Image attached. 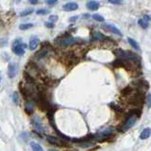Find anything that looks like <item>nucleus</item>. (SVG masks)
I'll return each instance as SVG.
<instances>
[{"label":"nucleus","instance_id":"nucleus-24","mask_svg":"<svg viewBox=\"0 0 151 151\" xmlns=\"http://www.w3.org/2000/svg\"><path fill=\"white\" fill-rule=\"evenodd\" d=\"M110 106H111V107H112V108H113V109H114V110H115L116 112H122V109H121V108H120V107H119V106H117V105H115V104H114V103H111V104H110Z\"/></svg>","mask_w":151,"mask_h":151},{"label":"nucleus","instance_id":"nucleus-18","mask_svg":"<svg viewBox=\"0 0 151 151\" xmlns=\"http://www.w3.org/2000/svg\"><path fill=\"white\" fill-rule=\"evenodd\" d=\"M131 86H126L124 89H122L121 93H122L123 96H127V95H128V94H131Z\"/></svg>","mask_w":151,"mask_h":151},{"label":"nucleus","instance_id":"nucleus-13","mask_svg":"<svg viewBox=\"0 0 151 151\" xmlns=\"http://www.w3.org/2000/svg\"><path fill=\"white\" fill-rule=\"evenodd\" d=\"M150 133H151V131H150L149 128H144V130L142 131L141 133H140V138L141 139H146V138H148L150 136Z\"/></svg>","mask_w":151,"mask_h":151},{"label":"nucleus","instance_id":"nucleus-26","mask_svg":"<svg viewBox=\"0 0 151 151\" xmlns=\"http://www.w3.org/2000/svg\"><path fill=\"white\" fill-rule=\"evenodd\" d=\"M109 3H111V4H117V5H119V4H121L122 2H121V1H115V0H109Z\"/></svg>","mask_w":151,"mask_h":151},{"label":"nucleus","instance_id":"nucleus-29","mask_svg":"<svg viewBox=\"0 0 151 151\" xmlns=\"http://www.w3.org/2000/svg\"><path fill=\"white\" fill-rule=\"evenodd\" d=\"M147 104L148 106H150V95L148 94V96H147Z\"/></svg>","mask_w":151,"mask_h":151},{"label":"nucleus","instance_id":"nucleus-5","mask_svg":"<svg viewBox=\"0 0 151 151\" xmlns=\"http://www.w3.org/2000/svg\"><path fill=\"white\" fill-rule=\"evenodd\" d=\"M18 73V66L15 62H11L8 66V76L10 79H14Z\"/></svg>","mask_w":151,"mask_h":151},{"label":"nucleus","instance_id":"nucleus-8","mask_svg":"<svg viewBox=\"0 0 151 151\" xmlns=\"http://www.w3.org/2000/svg\"><path fill=\"white\" fill-rule=\"evenodd\" d=\"M108 40L107 36H105L104 35L100 33L99 32H93L91 35V41H94V40Z\"/></svg>","mask_w":151,"mask_h":151},{"label":"nucleus","instance_id":"nucleus-9","mask_svg":"<svg viewBox=\"0 0 151 151\" xmlns=\"http://www.w3.org/2000/svg\"><path fill=\"white\" fill-rule=\"evenodd\" d=\"M78 8H79V5L76 3V2H70V3H67L63 6V9L65 11H68V12H70V11H75Z\"/></svg>","mask_w":151,"mask_h":151},{"label":"nucleus","instance_id":"nucleus-1","mask_svg":"<svg viewBox=\"0 0 151 151\" xmlns=\"http://www.w3.org/2000/svg\"><path fill=\"white\" fill-rule=\"evenodd\" d=\"M55 42L58 46L60 47H66L69 45H72V44L76 43H82L83 42V40L82 38H75L72 37V36H68V37H56Z\"/></svg>","mask_w":151,"mask_h":151},{"label":"nucleus","instance_id":"nucleus-12","mask_svg":"<svg viewBox=\"0 0 151 151\" xmlns=\"http://www.w3.org/2000/svg\"><path fill=\"white\" fill-rule=\"evenodd\" d=\"M86 7L91 11H95L99 8V2L97 1H88L86 3Z\"/></svg>","mask_w":151,"mask_h":151},{"label":"nucleus","instance_id":"nucleus-4","mask_svg":"<svg viewBox=\"0 0 151 151\" xmlns=\"http://www.w3.org/2000/svg\"><path fill=\"white\" fill-rule=\"evenodd\" d=\"M138 119V117H136V116L128 117L127 121L125 122V124L123 125V131H127L128 130H130V128L136 123Z\"/></svg>","mask_w":151,"mask_h":151},{"label":"nucleus","instance_id":"nucleus-3","mask_svg":"<svg viewBox=\"0 0 151 151\" xmlns=\"http://www.w3.org/2000/svg\"><path fill=\"white\" fill-rule=\"evenodd\" d=\"M32 125H33V128H35V131H40L41 133H45V128H44L42 123H41V120L38 116H35L32 118Z\"/></svg>","mask_w":151,"mask_h":151},{"label":"nucleus","instance_id":"nucleus-11","mask_svg":"<svg viewBox=\"0 0 151 151\" xmlns=\"http://www.w3.org/2000/svg\"><path fill=\"white\" fill-rule=\"evenodd\" d=\"M38 43H40V40H38V37H36V36H33V37L30 38V50H35L36 47H37Z\"/></svg>","mask_w":151,"mask_h":151},{"label":"nucleus","instance_id":"nucleus-21","mask_svg":"<svg viewBox=\"0 0 151 151\" xmlns=\"http://www.w3.org/2000/svg\"><path fill=\"white\" fill-rule=\"evenodd\" d=\"M33 25L32 24H22L20 26V30H29L30 28H32Z\"/></svg>","mask_w":151,"mask_h":151},{"label":"nucleus","instance_id":"nucleus-31","mask_svg":"<svg viewBox=\"0 0 151 151\" xmlns=\"http://www.w3.org/2000/svg\"><path fill=\"white\" fill-rule=\"evenodd\" d=\"M78 19V17H74V18H70V22H74Z\"/></svg>","mask_w":151,"mask_h":151},{"label":"nucleus","instance_id":"nucleus-19","mask_svg":"<svg viewBox=\"0 0 151 151\" xmlns=\"http://www.w3.org/2000/svg\"><path fill=\"white\" fill-rule=\"evenodd\" d=\"M32 12H33V9H26V10L22 11V12L20 13V16L21 17L28 16V15H30V14H32Z\"/></svg>","mask_w":151,"mask_h":151},{"label":"nucleus","instance_id":"nucleus-2","mask_svg":"<svg viewBox=\"0 0 151 151\" xmlns=\"http://www.w3.org/2000/svg\"><path fill=\"white\" fill-rule=\"evenodd\" d=\"M26 47H27V45L22 42L21 38H17V40L14 41V43H13L12 50H13V52L15 53V54L22 56V55H24L25 48H26Z\"/></svg>","mask_w":151,"mask_h":151},{"label":"nucleus","instance_id":"nucleus-33","mask_svg":"<svg viewBox=\"0 0 151 151\" xmlns=\"http://www.w3.org/2000/svg\"><path fill=\"white\" fill-rule=\"evenodd\" d=\"M48 151H58L57 149H50V150H48Z\"/></svg>","mask_w":151,"mask_h":151},{"label":"nucleus","instance_id":"nucleus-32","mask_svg":"<svg viewBox=\"0 0 151 151\" xmlns=\"http://www.w3.org/2000/svg\"><path fill=\"white\" fill-rule=\"evenodd\" d=\"M83 16H85V18H89V16H90V15H87V14H85V15H83Z\"/></svg>","mask_w":151,"mask_h":151},{"label":"nucleus","instance_id":"nucleus-23","mask_svg":"<svg viewBox=\"0 0 151 151\" xmlns=\"http://www.w3.org/2000/svg\"><path fill=\"white\" fill-rule=\"evenodd\" d=\"M13 101L16 105L19 104V95H18V92H14L13 94Z\"/></svg>","mask_w":151,"mask_h":151},{"label":"nucleus","instance_id":"nucleus-7","mask_svg":"<svg viewBox=\"0 0 151 151\" xmlns=\"http://www.w3.org/2000/svg\"><path fill=\"white\" fill-rule=\"evenodd\" d=\"M47 140L50 143L54 144V145H57V146H64V145H66L65 142H62L61 141V139L57 138H54V136H47Z\"/></svg>","mask_w":151,"mask_h":151},{"label":"nucleus","instance_id":"nucleus-25","mask_svg":"<svg viewBox=\"0 0 151 151\" xmlns=\"http://www.w3.org/2000/svg\"><path fill=\"white\" fill-rule=\"evenodd\" d=\"M57 20H58V17L56 16V15H53V16H50L49 17L50 23H52V22H55V21H57Z\"/></svg>","mask_w":151,"mask_h":151},{"label":"nucleus","instance_id":"nucleus-28","mask_svg":"<svg viewBox=\"0 0 151 151\" xmlns=\"http://www.w3.org/2000/svg\"><path fill=\"white\" fill-rule=\"evenodd\" d=\"M46 4H48V5H54V4H56V1L55 0H47L46 1Z\"/></svg>","mask_w":151,"mask_h":151},{"label":"nucleus","instance_id":"nucleus-27","mask_svg":"<svg viewBox=\"0 0 151 151\" xmlns=\"http://www.w3.org/2000/svg\"><path fill=\"white\" fill-rule=\"evenodd\" d=\"M45 27H47V28H53V27H54V24L50 23V22H46V23H45Z\"/></svg>","mask_w":151,"mask_h":151},{"label":"nucleus","instance_id":"nucleus-10","mask_svg":"<svg viewBox=\"0 0 151 151\" xmlns=\"http://www.w3.org/2000/svg\"><path fill=\"white\" fill-rule=\"evenodd\" d=\"M33 106H35V102L32 100H27L26 106H25V111L27 114H32L33 112Z\"/></svg>","mask_w":151,"mask_h":151},{"label":"nucleus","instance_id":"nucleus-14","mask_svg":"<svg viewBox=\"0 0 151 151\" xmlns=\"http://www.w3.org/2000/svg\"><path fill=\"white\" fill-rule=\"evenodd\" d=\"M112 66L115 67V68H118V67H124L125 66V62L122 61L121 59H117L112 63Z\"/></svg>","mask_w":151,"mask_h":151},{"label":"nucleus","instance_id":"nucleus-6","mask_svg":"<svg viewBox=\"0 0 151 151\" xmlns=\"http://www.w3.org/2000/svg\"><path fill=\"white\" fill-rule=\"evenodd\" d=\"M101 28H102V29L107 30L108 32H111L115 33V35H117L122 36V32H120V30L117 29V28H115L114 26H112V25H102Z\"/></svg>","mask_w":151,"mask_h":151},{"label":"nucleus","instance_id":"nucleus-16","mask_svg":"<svg viewBox=\"0 0 151 151\" xmlns=\"http://www.w3.org/2000/svg\"><path fill=\"white\" fill-rule=\"evenodd\" d=\"M128 41L130 42V44L133 47V48L136 49V50H139V45H138V43L136 42V41H135V40H133V38L128 37Z\"/></svg>","mask_w":151,"mask_h":151},{"label":"nucleus","instance_id":"nucleus-17","mask_svg":"<svg viewBox=\"0 0 151 151\" xmlns=\"http://www.w3.org/2000/svg\"><path fill=\"white\" fill-rule=\"evenodd\" d=\"M138 25L141 28H143V29H147L148 25H149V22L145 21L144 19H139V20H138Z\"/></svg>","mask_w":151,"mask_h":151},{"label":"nucleus","instance_id":"nucleus-22","mask_svg":"<svg viewBox=\"0 0 151 151\" xmlns=\"http://www.w3.org/2000/svg\"><path fill=\"white\" fill-rule=\"evenodd\" d=\"M36 14L37 15H46V14H49L48 9H40L36 11Z\"/></svg>","mask_w":151,"mask_h":151},{"label":"nucleus","instance_id":"nucleus-30","mask_svg":"<svg viewBox=\"0 0 151 151\" xmlns=\"http://www.w3.org/2000/svg\"><path fill=\"white\" fill-rule=\"evenodd\" d=\"M30 3H32V4H37L38 1H35V0H30Z\"/></svg>","mask_w":151,"mask_h":151},{"label":"nucleus","instance_id":"nucleus-20","mask_svg":"<svg viewBox=\"0 0 151 151\" xmlns=\"http://www.w3.org/2000/svg\"><path fill=\"white\" fill-rule=\"evenodd\" d=\"M92 18H93V20L98 21V22L104 21V18H103L101 15H99V14H94V15H92Z\"/></svg>","mask_w":151,"mask_h":151},{"label":"nucleus","instance_id":"nucleus-15","mask_svg":"<svg viewBox=\"0 0 151 151\" xmlns=\"http://www.w3.org/2000/svg\"><path fill=\"white\" fill-rule=\"evenodd\" d=\"M30 146L32 148V151H43L42 147H41L38 143H36V142H32V143H30Z\"/></svg>","mask_w":151,"mask_h":151}]
</instances>
